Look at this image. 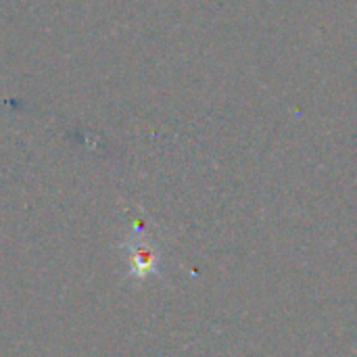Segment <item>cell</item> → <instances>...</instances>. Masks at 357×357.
Masks as SVG:
<instances>
[{"instance_id":"obj_1","label":"cell","mask_w":357,"mask_h":357,"mask_svg":"<svg viewBox=\"0 0 357 357\" xmlns=\"http://www.w3.org/2000/svg\"><path fill=\"white\" fill-rule=\"evenodd\" d=\"M126 253H128V264H130V276L136 280H142L146 276H153L159 272V251L155 249L153 243H149V238L136 230L132 238H128V243L123 245Z\"/></svg>"}]
</instances>
